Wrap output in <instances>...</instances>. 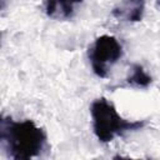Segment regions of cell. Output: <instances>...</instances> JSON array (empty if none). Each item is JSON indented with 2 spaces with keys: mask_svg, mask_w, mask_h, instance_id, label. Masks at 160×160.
<instances>
[{
  "mask_svg": "<svg viewBox=\"0 0 160 160\" xmlns=\"http://www.w3.org/2000/svg\"><path fill=\"white\" fill-rule=\"evenodd\" d=\"M0 142L9 158L28 160L45 149L46 134L31 120L15 121L6 116L0 121Z\"/></svg>",
  "mask_w": 160,
  "mask_h": 160,
  "instance_id": "cell-1",
  "label": "cell"
},
{
  "mask_svg": "<svg viewBox=\"0 0 160 160\" xmlns=\"http://www.w3.org/2000/svg\"><path fill=\"white\" fill-rule=\"evenodd\" d=\"M94 134L100 142H110L126 131L140 130L145 121H130L119 115L115 106L105 98L96 99L90 106Z\"/></svg>",
  "mask_w": 160,
  "mask_h": 160,
  "instance_id": "cell-2",
  "label": "cell"
},
{
  "mask_svg": "<svg viewBox=\"0 0 160 160\" xmlns=\"http://www.w3.org/2000/svg\"><path fill=\"white\" fill-rule=\"evenodd\" d=\"M122 56V45L115 36L101 35L88 49V58L94 74L101 79L106 78L109 70Z\"/></svg>",
  "mask_w": 160,
  "mask_h": 160,
  "instance_id": "cell-3",
  "label": "cell"
},
{
  "mask_svg": "<svg viewBox=\"0 0 160 160\" xmlns=\"http://www.w3.org/2000/svg\"><path fill=\"white\" fill-rule=\"evenodd\" d=\"M145 0H121L111 10V15L121 21L138 22L142 20Z\"/></svg>",
  "mask_w": 160,
  "mask_h": 160,
  "instance_id": "cell-4",
  "label": "cell"
},
{
  "mask_svg": "<svg viewBox=\"0 0 160 160\" xmlns=\"http://www.w3.org/2000/svg\"><path fill=\"white\" fill-rule=\"evenodd\" d=\"M82 0H46L45 12L52 19H69L72 16L75 5Z\"/></svg>",
  "mask_w": 160,
  "mask_h": 160,
  "instance_id": "cell-5",
  "label": "cell"
},
{
  "mask_svg": "<svg viewBox=\"0 0 160 160\" xmlns=\"http://www.w3.org/2000/svg\"><path fill=\"white\" fill-rule=\"evenodd\" d=\"M128 84L135 88H146L151 84V76L144 70V68L139 64H132L126 78Z\"/></svg>",
  "mask_w": 160,
  "mask_h": 160,
  "instance_id": "cell-6",
  "label": "cell"
},
{
  "mask_svg": "<svg viewBox=\"0 0 160 160\" xmlns=\"http://www.w3.org/2000/svg\"><path fill=\"white\" fill-rule=\"evenodd\" d=\"M4 1H5V0H1V8H4V5H5V4H4Z\"/></svg>",
  "mask_w": 160,
  "mask_h": 160,
  "instance_id": "cell-7",
  "label": "cell"
},
{
  "mask_svg": "<svg viewBox=\"0 0 160 160\" xmlns=\"http://www.w3.org/2000/svg\"><path fill=\"white\" fill-rule=\"evenodd\" d=\"M158 1H159V2H160V0H158Z\"/></svg>",
  "mask_w": 160,
  "mask_h": 160,
  "instance_id": "cell-8",
  "label": "cell"
}]
</instances>
